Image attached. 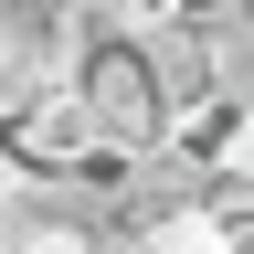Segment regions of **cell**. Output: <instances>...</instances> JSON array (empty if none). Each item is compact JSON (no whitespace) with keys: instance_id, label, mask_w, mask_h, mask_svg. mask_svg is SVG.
I'll use <instances>...</instances> for the list:
<instances>
[{"instance_id":"obj_1","label":"cell","mask_w":254,"mask_h":254,"mask_svg":"<svg viewBox=\"0 0 254 254\" xmlns=\"http://www.w3.org/2000/svg\"><path fill=\"white\" fill-rule=\"evenodd\" d=\"M74 95H85L106 159H159V148H170V85H159V53L138 43V32H106V43L85 53Z\"/></svg>"}]
</instances>
